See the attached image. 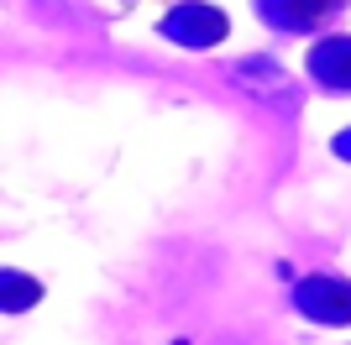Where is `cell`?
<instances>
[{
    "label": "cell",
    "mask_w": 351,
    "mask_h": 345,
    "mask_svg": "<svg viewBox=\"0 0 351 345\" xmlns=\"http://www.w3.org/2000/svg\"><path fill=\"white\" fill-rule=\"evenodd\" d=\"M309 79L330 94H351V31H336V37H320L304 58Z\"/></svg>",
    "instance_id": "cell-4"
},
{
    "label": "cell",
    "mask_w": 351,
    "mask_h": 345,
    "mask_svg": "<svg viewBox=\"0 0 351 345\" xmlns=\"http://www.w3.org/2000/svg\"><path fill=\"white\" fill-rule=\"evenodd\" d=\"M351 0H257V16H263L273 31H289V37H304V31H320L330 16H341Z\"/></svg>",
    "instance_id": "cell-2"
},
{
    "label": "cell",
    "mask_w": 351,
    "mask_h": 345,
    "mask_svg": "<svg viewBox=\"0 0 351 345\" xmlns=\"http://www.w3.org/2000/svg\"><path fill=\"white\" fill-rule=\"evenodd\" d=\"M293 303L320 324H351V283L346 277H304Z\"/></svg>",
    "instance_id": "cell-3"
},
{
    "label": "cell",
    "mask_w": 351,
    "mask_h": 345,
    "mask_svg": "<svg viewBox=\"0 0 351 345\" xmlns=\"http://www.w3.org/2000/svg\"><path fill=\"white\" fill-rule=\"evenodd\" d=\"M27 298H43V288L27 283V277H16V272H5V309H11V314H21V309H27Z\"/></svg>",
    "instance_id": "cell-5"
},
{
    "label": "cell",
    "mask_w": 351,
    "mask_h": 345,
    "mask_svg": "<svg viewBox=\"0 0 351 345\" xmlns=\"http://www.w3.org/2000/svg\"><path fill=\"white\" fill-rule=\"evenodd\" d=\"M158 31L168 37V42H178V47L205 53V47H220L226 37H231V21H226V11L210 5V0H178L173 11L158 21Z\"/></svg>",
    "instance_id": "cell-1"
},
{
    "label": "cell",
    "mask_w": 351,
    "mask_h": 345,
    "mask_svg": "<svg viewBox=\"0 0 351 345\" xmlns=\"http://www.w3.org/2000/svg\"><path fill=\"white\" fill-rule=\"evenodd\" d=\"M336 152H341V157H351V131H341V136H336Z\"/></svg>",
    "instance_id": "cell-6"
}]
</instances>
